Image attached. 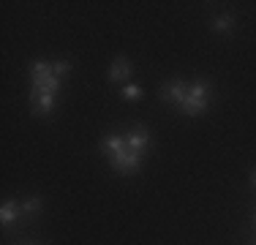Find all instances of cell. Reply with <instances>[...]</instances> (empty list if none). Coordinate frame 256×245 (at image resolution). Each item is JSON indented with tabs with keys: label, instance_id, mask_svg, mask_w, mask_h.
I'll return each mask as SVG.
<instances>
[{
	"label": "cell",
	"instance_id": "1",
	"mask_svg": "<svg viewBox=\"0 0 256 245\" xmlns=\"http://www.w3.org/2000/svg\"><path fill=\"white\" fill-rule=\"evenodd\" d=\"M33 93H46V96H54L60 90V82L63 79L54 74L52 63H46V60H36L33 63Z\"/></svg>",
	"mask_w": 256,
	"mask_h": 245
},
{
	"label": "cell",
	"instance_id": "2",
	"mask_svg": "<svg viewBox=\"0 0 256 245\" xmlns=\"http://www.w3.org/2000/svg\"><path fill=\"white\" fill-rule=\"evenodd\" d=\"M207 101H210V82H207V79H196L194 84H188L186 101L180 104V109L188 118H194V114H199L207 106Z\"/></svg>",
	"mask_w": 256,
	"mask_h": 245
},
{
	"label": "cell",
	"instance_id": "3",
	"mask_svg": "<svg viewBox=\"0 0 256 245\" xmlns=\"http://www.w3.org/2000/svg\"><path fill=\"white\" fill-rule=\"evenodd\" d=\"M126 144L131 152H136V156H144V150L150 147V131L142 126H134L131 131L126 134Z\"/></svg>",
	"mask_w": 256,
	"mask_h": 245
},
{
	"label": "cell",
	"instance_id": "4",
	"mask_svg": "<svg viewBox=\"0 0 256 245\" xmlns=\"http://www.w3.org/2000/svg\"><path fill=\"white\" fill-rule=\"evenodd\" d=\"M139 164H142V156H136V152H131L126 147L123 152H118V156H112V166L118 172H123V174H134V172L139 169Z\"/></svg>",
	"mask_w": 256,
	"mask_h": 245
},
{
	"label": "cell",
	"instance_id": "5",
	"mask_svg": "<svg viewBox=\"0 0 256 245\" xmlns=\"http://www.w3.org/2000/svg\"><path fill=\"white\" fill-rule=\"evenodd\" d=\"M186 93H188V84L182 82V79H174V82H169V84H164V88H161V98H164V101H174L178 106L186 101Z\"/></svg>",
	"mask_w": 256,
	"mask_h": 245
},
{
	"label": "cell",
	"instance_id": "6",
	"mask_svg": "<svg viewBox=\"0 0 256 245\" xmlns=\"http://www.w3.org/2000/svg\"><path fill=\"white\" fill-rule=\"evenodd\" d=\"M30 106H33L36 114H50L52 106H54V96H46V93H33L30 96Z\"/></svg>",
	"mask_w": 256,
	"mask_h": 245
},
{
	"label": "cell",
	"instance_id": "7",
	"mask_svg": "<svg viewBox=\"0 0 256 245\" xmlns=\"http://www.w3.org/2000/svg\"><path fill=\"white\" fill-rule=\"evenodd\" d=\"M128 76H131V63L126 58H118L112 63V68H109V79L112 82H126Z\"/></svg>",
	"mask_w": 256,
	"mask_h": 245
},
{
	"label": "cell",
	"instance_id": "8",
	"mask_svg": "<svg viewBox=\"0 0 256 245\" xmlns=\"http://www.w3.org/2000/svg\"><path fill=\"white\" fill-rule=\"evenodd\" d=\"M22 216V207L20 204H16V202L14 199H6V204H3V210H0V220H3V224L6 226H8V224H14V220L16 218H20Z\"/></svg>",
	"mask_w": 256,
	"mask_h": 245
},
{
	"label": "cell",
	"instance_id": "9",
	"mask_svg": "<svg viewBox=\"0 0 256 245\" xmlns=\"http://www.w3.org/2000/svg\"><path fill=\"white\" fill-rule=\"evenodd\" d=\"M212 30H216V33H221V36L232 33V30H234V16H232V14L216 16V20H212Z\"/></svg>",
	"mask_w": 256,
	"mask_h": 245
},
{
	"label": "cell",
	"instance_id": "10",
	"mask_svg": "<svg viewBox=\"0 0 256 245\" xmlns=\"http://www.w3.org/2000/svg\"><path fill=\"white\" fill-rule=\"evenodd\" d=\"M120 98H123V101H139V98H142V88H139V84H123Z\"/></svg>",
	"mask_w": 256,
	"mask_h": 245
},
{
	"label": "cell",
	"instance_id": "11",
	"mask_svg": "<svg viewBox=\"0 0 256 245\" xmlns=\"http://www.w3.org/2000/svg\"><path fill=\"white\" fill-rule=\"evenodd\" d=\"M20 207H22V216H33V212L41 210V199L38 196H30V199L20 202Z\"/></svg>",
	"mask_w": 256,
	"mask_h": 245
},
{
	"label": "cell",
	"instance_id": "12",
	"mask_svg": "<svg viewBox=\"0 0 256 245\" xmlns=\"http://www.w3.org/2000/svg\"><path fill=\"white\" fill-rule=\"evenodd\" d=\"M52 68H54V74H58L60 79H63V76H68L71 63H68V60H58V63H52Z\"/></svg>",
	"mask_w": 256,
	"mask_h": 245
},
{
	"label": "cell",
	"instance_id": "13",
	"mask_svg": "<svg viewBox=\"0 0 256 245\" xmlns=\"http://www.w3.org/2000/svg\"><path fill=\"white\" fill-rule=\"evenodd\" d=\"M251 182H254V188H256V169H254V174H251Z\"/></svg>",
	"mask_w": 256,
	"mask_h": 245
},
{
	"label": "cell",
	"instance_id": "14",
	"mask_svg": "<svg viewBox=\"0 0 256 245\" xmlns=\"http://www.w3.org/2000/svg\"><path fill=\"white\" fill-rule=\"evenodd\" d=\"M254 226H256V216H254Z\"/></svg>",
	"mask_w": 256,
	"mask_h": 245
},
{
	"label": "cell",
	"instance_id": "15",
	"mask_svg": "<svg viewBox=\"0 0 256 245\" xmlns=\"http://www.w3.org/2000/svg\"><path fill=\"white\" fill-rule=\"evenodd\" d=\"M254 245H256V242H254Z\"/></svg>",
	"mask_w": 256,
	"mask_h": 245
}]
</instances>
